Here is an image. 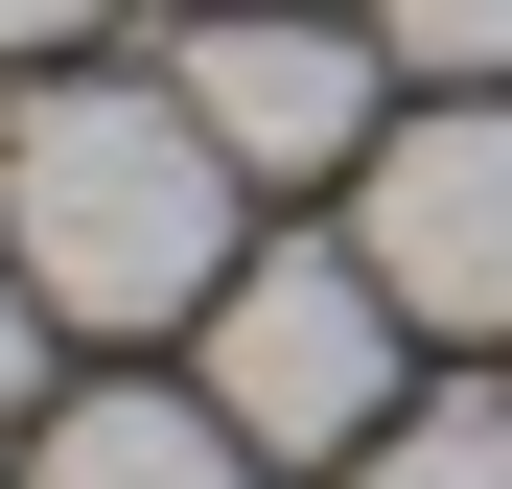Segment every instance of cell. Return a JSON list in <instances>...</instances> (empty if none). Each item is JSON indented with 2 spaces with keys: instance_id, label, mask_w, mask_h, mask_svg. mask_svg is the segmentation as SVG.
Segmentation results:
<instances>
[{
  "instance_id": "1",
  "label": "cell",
  "mask_w": 512,
  "mask_h": 489,
  "mask_svg": "<svg viewBox=\"0 0 512 489\" xmlns=\"http://www.w3.org/2000/svg\"><path fill=\"white\" fill-rule=\"evenodd\" d=\"M233 187L256 163L187 117V70H70V94L0 117V257L47 280V326H210L233 280Z\"/></svg>"
},
{
  "instance_id": "2",
  "label": "cell",
  "mask_w": 512,
  "mask_h": 489,
  "mask_svg": "<svg viewBox=\"0 0 512 489\" xmlns=\"http://www.w3.org/2000/svg\"><path fill=\"white\" fill-rule=\"evenodd\" d=\"M396 350H419V303L373 257H233L210 280V420L256 466H373L396 443Z\"/></svg>"
},
{
  "instance_id": "3",
  "label": "cell",
  "mask_w": 512,
  "mask_h": 489,
  "mask_svg": "<svg viewBox=\"0 0 512 489\" xmlns=\"http://www.w3.org/2000/svg\"><path fill=\"white\" fill-rule=\"evenodd\" d=\"M350 257L419 326H489V350H512V94H419L350 163Z\"/></svg>"
},
{
  "instance_id": "4",
  "label": "cell",
  "mask_w": 512,
  "mask_h": 489,
  "mask_svg": "<svg viewBox=\"0 0 512 489\" xmlns=\"http://www.w3.org/2000/svg\"><path fill=\"white\" fill-rule=\"evenodd\" d=\"M373 70H396V47H350L326 0H233V24L187 47V117L256 163V187H326V163H373V140H396V117H373Z\"/></svg>"
},
{
  "instance_id": "5",
  "label": "cell",
  "mask_w": 512,
  "mask_h": 489,
  "mask_svg": "<svg viewBox=\"0 0 512 489\" xmlns=\"http://www.w3.org/2000/svg\"><path fill=\"white\" fill-rule=\"evenodd\" d=\"M24 489H256V443L210 420V373H187V396H70Z\"/></svg>"
},
{
  "instance_id": "6",
  "label": "cell",
  "mask_w": 512,
  "mask_h": 489,
  "mask_svg": "<svg viewBox=\"0 0 512 489\" xmlns=\"http://www.w3.org/2000/svg\"><path fill=\"white\" fill-rule=\"evenodd\" d=\"M373 47L419 94H512V0H373Z\"/></svg>"
},
{
  "instance_id": "7",
  "label": "cell",
  "mask_w": 512,
  "mask_h": 489,
  "mask_svg": "<svg viewBox=\"0 0 512 489\" xmlns=\"http://www.w3.org/2000/svg\"><path fill=\"white\" fill-rule=\"evenodd\" d=\"M350 489H512V396H443V420H396Z\"/></svg>"
},
{
  "instance_id": "8",
  "label": "cell",
  "mask_w": 512,
  "mask_h": 489,
  "mask_svg": "<svg viewBox=\"0 0 512 489\" xmlns=\"http://www.w3.org/2000/svg\"><path fill=\"white\" fill-rule=\"evenodd\" d=\"M24 373H47V280L0 257V396H24Z\"/></svg>"
},
{
  "instance_id": "9",
  "label": "cell",
  "mask_w": 512,
  "mask_h": 489,
  "mask_svg": "<svg viewBox=\"0 0 512 489\" xmlns=\"http://www.w3.org/2000/svg\"><path fill=\"white\" fill-rule=\"evenodd\" d=\"M117 24V0H0V47H94Z\"/></svg>"
}]
</instances>
